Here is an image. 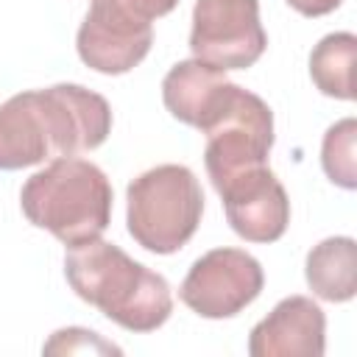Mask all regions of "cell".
Listing matches in <instances>:
<instances>
[{
  "mask_svg": "<svg viewBox=\"0 0 357 357\" xmlns=\"http://www.w3.org/2000/svg\"><path fill=\"white\" fill-rule=\"evenodd\" d=\"M112 134V106L81 84L28 89L0 103V170L95 151Z\"/></svg>",
  "mask_w": 357,
  "mask_h": 357,
  "instance_id": "obj_1",
  "label": "cell"
},
{
  "mask_svg": "<svg viewBox=\"0 0 357 357\" xmlns=\"http://www.w3.org/2000/svg\"><path fill=\"white\" fill-rule=\"evenodd\" d=\"M64 276L78 298L128 332H153L173 312L167 279L100 237L67 251Z\"/></svg>",
  "mask_w": 357,
  "mask_h": 357,
  "instance_id": "obj_2",
  "label": "cell"
},
{
  "mask_svg": "<svg viewBox=\"0 0 357 357\" xmlns=\"http://www.w3.org/2000/svg\"><path fill=\"white\" fill-rule=\"evenodd\" d=\"M112 184L106 173L78 156H56L36 170L20 192L28 223L50 231L67 248L98 240L112 220Z\"/></svg>",
  "mask_w": 357,
  "mask_h": 357,
  "instance_id": "obj_3",
  "label": "cell"
},
{
  "mask_svg": "<svg viewBox=\"0 0 357 357\" xmlns=\"http://www.w3.org/2000/svg\"><path fill=\"white\" fill-rule=\"evenodd\" d=\"M126 223L137 245L153 254H176L195 234L204 215V192L184 165H159L137 176L126 190Z\"/></svg>",
  "mask_w": 357,
  "mask_h": 357,
  "instance_id": "obj_4",
  "label": "cell"
},
{
  "mask_svg": "<svg viewBox=\"0 0 357 357\" xmlns=\"http://www.w3.org/2000/svg\"><path fill=\"white\" fill-rule=\"evenodd\" d=\"M176 6L178 0H92L75 36L81 61L103 75L134 70L153 45L151 22Z\"/></svg>",
  "mask_w": 357,
  "mask_h": 357,
  "instance_id": "obj_5",
  "label": "cell"
},
{
  "mask_svg": "<svg viewBox=\"0 0 357 357\" xmlns=\"http://www.w3.org/2000/svg\"><path fill=\"white\" fill-rule=\"evenodd\" d=\"M201 134H206L204 165L209 181L220 190L231 178L268 165L273 148V112L259 95L234 84L220 112Z\"/></svg>",
  "mask_w": 357,
  "mask_h": 357,
  "instance_id": "obj_6",
  "label": "cell"
},
{
  "mask_svg": "<svg viewBox=\"0 0 357 357\" xmlns=\"http://www.w3.org/2000/svg\"><path fill=\"white\" fill-rule=\"evenodd\" d=\"M268 47L259 0H195L190 50L218 70H245Z\"/></svg>",
  "mask_w": 357,
  "mask_h": 357,
  "instance_id": "obj_7",
  "label": "cell"
},
{
  "mask_svg": "<svg viewBox=\"0 0 357 357\" xmlns=\"http://www.w3.org/2000/svg\"><path fill=\"white\" fill-rule=\"evenodd\" d=\"M265 284L262 265L243 248H212L187 271L178 298L201 318H231L243 312Z\"/></svg>",
  "mask_w": 357,
  "mask_h": 357,
  "instance_id": "obj_8",
  "label": "cell"
},
{
  "mask_svg": "<svg viewBox=\"0 0 357 357\" xmlns=\"http://www.w3.org/2000/svg\"><path fill=\"white\" fill-rule=\"evenodd\" d=\"M226 220L248 243H276L290 223V201L268 165L248 170L218 190Z\"/></svg>",
  "mask_w": 357,
  "mask_h": 357,
  "instance_id": "obj_9",
  "label": "cell"
},
{
  "mask_svg": "<svg viewBox=\"0 0 357 357\" xmlns=\"http://www.w3.org/2000/svg\"><path fill=\"white\" fill-rule=\"evenodd\" d=\"M326 349V315L310 296L282 298L248 337L251 357H321Z\"/></svg>",
  "mask_w": 357,
  "mask_h": 357,
  "instance_id": "obj_10",
  "label": "cell"
},
{
  "mask_svg": "<svg viewBox=\"0 0 357 357\" xmlns=\"http://www.w3.org/2000/svg\"><path fill=\"white\" fill-rule=\"evenodd\" d=\"M231 86L234 84L226 78L223 70L201 59H187V61L173 64L170 73L165 75L162 100H165V109L176 120L201 131L220 112Z\"/></svg>",
  "mask_w": 357,
  "mask_h": 357,
  "instance_id": "obj_11",
  "label": "cell"
},
{
  "mask_svg": "<svg viewBox=\"0 0 357 357\" xmlns=\"http://www.w3.org/2000/svg\"><path fill=\"white\" fill-rule=\"evenodd\" d=\"M310 290L332 304L351 301L357 293V245L351 237H326L310 248L304 262Z\"/></svg>",
  "mask_w": 357,
  "mask_h": 357,
  "instance_id": "obj_12",
  "label": "cell"
},
{
  "mask_svg": "<svg viewBox=\"0 0 357 357\" xmlns=\"http://www.w3.org/2000/svg\"><path fill=\"white\" fill-rule=\"evenodd\" d=\"M354 53H357V36L349 31L329 33L312 47L310 75L326 98H337V100L354 98V84H351Z\"/></svg>",
  "mask_w": 357,
  "mask_h": 357,
  "instance_id": "obj_13",
  "label": "cell"
},
{
  "mask_svg": "<svg viewBox=\"0 0 357 357\" xmlns=\"http://www.w3.org/2000/svg\"><path fill=\"white\" fill-rule=\"evenodd\" d=\"M354 139H357V123L354 117H346L326 128L324 145H321V165L329 181H335L343 190L357 187V167H354Z\"/></svg>",
  "mask_w": 357,
  "mask_h": 357,
  "instance_id": "obj_14",
  "label": "cell"
},
{
  "mask_svg": "<svg viewBox=\"0 0 357 357\" xmlns=\"http://www.w3.org/2000/svg\"><path fill=\"white\" fill-rule=\"evenodd\" d=\"M75 351H81V354H120V346L103 340L98 332L78 329V326L59 329L45 343V354H75Z\"/></svg>",
  "mask_w": 357,
  "mask_h": 357,
  "instance_id": "obj_15",
  "label": "cell"
},
{
  "mask_svg": "<svg viewBox=\"0 0 357 357\" xmlns=\"http://www.w3.org/2000/svg\"><path fill=\"white\" fill-rule=\"evenodd\" d=\"M340 3L343 0H287V6H293L304 17H324V14L335 11Z\"/></svg>",
  "mask_w": 357,
  "mask_h": 357,
  "instance_id": "obj_16",
  "label": "cell"
}]
</instances>
